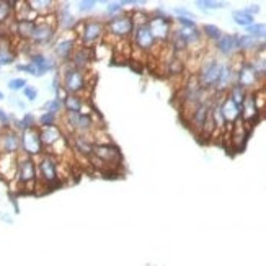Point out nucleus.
I'll return each instance as SVG.
<instances>
[{
  "label": "nucleus",
  "instance_id": "f3484780",
  "mask_svg": "<svg viewBox=\"0 0 266 266\" xmlns=\"http://www.w3.org/2000/svg\"><path fill=\"white\" fill-rule=\"evenodd\" d=\"M258 74L255 72L253 66L250 64V62H244L242 64V67L239 69V72H237V84L242 85L244 89H251L256 82H258Z\"/></svg>",
  "mask_w": 266,
  "mask_h": 266
},
{
  "label": "nucleus",
  "instance_id": "7ed1b4c3",
  "mask_svg": "<svg viewBox=\"0 0 266 266\" xmlns=\"http://www.w3.org/2000/svg\"><path fill=\"white\" fill-rule=\"evenodd\" d=\"M18 185L25 191H35L38 185V165L36 158L26 154H18V170L17 178Z\"/></svg>",
  "mask_w": 266,
  "mask_h": 266
},
{
  "label": "nucleus",
  "instance_id": "58836bf2",
  "mask_svg": "<svg viewBox=\"0 0 266 266\" xmlns=\"http://www.w3.org/2000/svg\"><path fill=\"white\" fill-rule=\"evenodd\" d=\"M106 13L113 18V17H119L123 13V2H110L108 7H106Z\"/></svg>",
  "mask_w": 266,
  "mask_h": 266
},
{
  "label": "nucleus",
  "instance_id": "6ab92c4d",
  "mask_svg": "<svg viewBox=\"0 0 266 266\" xmlns=\"http://www.w3.org/2000/svg\"><path fill=\"white\" fill-rule=\"evenodd\" d=\"M18 155H0V177L13 180L17 178Z\"/></svg>",
  "mask_w": 266,
  "mask_h": 266
},
{
  "label": "nucleus",
  "instance_id": "8fccbe9b",
  "mask_svg": "<svg viewBox=\"0 0 266 266\" xmlns=\"http://www.w3.org/2000/svg\"><path fill=\"white\" fill-rule=\"evenodd\" d=\"M3 98H5V95H3L2 91H0V100H3Z\"/></svg>",
  "mask_w": 266,
  "mask_h": 266
},
{
  "label": "nucleus",
  "instance_id": "1a4fd4ad",
  "mask_svg": "<svg viewBox=\"0 0 266 266\" xmlns=\"http://www.w3.org/2000/svg\"><path fill=\"white\" fill-rule=\"evenodd\" d=\"M43 149H44V146H43V141H41L40 128L23 131L22 133V154H26V155H30L33 158H38L44 154Z\"/></svg>",
  "mask_w": 266,
  "mask_h": 266
},
{
  "label": "nucleus",
  "instance_id": "3c124183",
  "mask_svg": "<svg viewBox=\"0 0 266 266\" xmlns=\"http://www.w3.org/2000/svg\"><path fill=\"white\" fill-rule=\"evenodd\" d=\"M3 129H5V128H3V126L0 124V134H2V131H3Z\"/></svg>",
  "mask_w": 266,
  "mask_h": 266
},
{
  "label": "nucleus",
  "instance_id": "603ef678",
  "mask_svg": "<svg viewBox=\"0 0 266 266\" xmlns=\"http://www.w3.org/2000/svg\"><path fill=\"white\" fill-rule=\"evenodd\" d=\"M263 41H265V44H266V36H265V38H263Z\"/></svg>",
  "mask_w": 266,
  "mask_h": 266
},
{
  "label": "nucleus",
  "instance_id": "79ce46f5",
  "mask_svg": "<svg viewBox=\"0 0 266 266\" xmlns=\"http://www.w3.org/2000/svg\"><path fill=\"white\" fill-rule=\"evenodd\" d=\"M17 70L26 72V74L35 75V77H41V75H40V72H38V69L31 64V62H28V64H17Z\"/></svg>",
  "mask_w": 266,
  "mask_h": 266
},
{
  "label": "nucleus",
  "instance_id": "39448f33",
  "mask_svg": "<svg viewBox=\"0 0 266 266\" xmlns=\"http://www.w3.org/2000/svg\"><path fill=\"white\" fill-rule=\"evenodd\" d=\"M57 31V22L56 13L49 17H40L36 20V28L33 31V36L30 43L33 46H46L54 40Z\"/></svg>",
  "mask_w": 266,
  "mask_h": 266
},
{
  "label": "nucleus",
  "instance_id": "412c9836",
  "mask_svg": "<svg viewBox=\"0 0 266 266\" xmlns=\"http://www.w3.org/2000/svg\"><path fill=\"white\" fill-rule=\"evenodd\" d=\"M40 134H41V141L43 146L46 149H51L52 146H56L57 142L61 141L62 137V131L59 126H51V128H40Z\"/></svg>",
  "mask_w": 266,
  "mask_h": 266
},
{
  "label": "nucleus",
  "instance_id": "37998d69",
  "mask_svg": "<svg viewBox=\"0 0 266 266\" xmlns=\"http://www.w3.org/2000/svg\"><path fill=\"white\" fill-rule=\"evenodd\" d=\"M23 95H25V98L28 101H35L38 98V90L33 85H26L25 89H23Z\"/></svg>",
  "mask_w": 266,
  "mask_h": 266
},
{
  "label": "nucleus",
  "instance_id": "864d4df0",
  "mask_svg": "<svg viewBox=\"0 0 266 266\" xmlns=\"http://www.w3.org/2000/svg\"><path fill=\"white\" fill-rule=\"evenodd\" d=\"M0 54H2V49H0Z\"/></svg>",
  "mask_w": 266,
  "mask_h": 266
},
{
  "label": "nucleus",
  "instance_id": "2eb2a0df",
  "mask_svg": "<svg viewBox=\"0 0 266 266\" xmlns=\"http://www.w3.org/2000/svg\"><path fill=\"white\" fill-rule=\"evenodd\" d=\"M70 142H72V149H74V151L79 154V155L91 158V155H93V149H95V142L91 141L89 136H82V134H72V136H70Z\"/></svg>",
  "mask_w": 266,
  "mask_h": 266
},
{
  "label": "nucleus",
  "instance_id": "c756f323",
  "mask_svg": "<svg viewBox=\"0 0 266 266\" xmlns=\"http://www.w3.org/2000/svg\"><path fill=\"white\" fill-rule=\"evenodd\" d=\"M246 90L244 89L242 85H239V84H235L232 89L229 90V98L234 101V103H237L242 108V105H244V101H245V98H246Z\"/></svg>",
  "mask_w": 266,
  "mask_h": 266
},
{
  "label": "nucleus",
  "instance_id": "2f4dec72",
  "mask_svg": "<svg viewBox=\"0 0 266 266\" xmlns=\"http://www.w3.org/2000/svg\"><path fill=\"white\" fill-rule=\"evenodd\" d=\"M253 66L255 72L258 74V77H266V54H263V51L260 49V54L250 62Z\"/></svg>",
  "mask_w": 266,
  "mask_h": 266
},
{
  "label": "nucleus",
  "instance_id": "20e7f679",
  "mask_svg": "<svg viewBox=\"0 0 266 266\" xmlns=\"http://www.w3.org/2000/svg\"><path fill=\"white\" fill-rule=\"evenodd\" d=\"M62 69V89L67 91V95H80L87 89V77L85 70H79L72 67L70 62H64Z\"/></svg>",
  "mask_w": 266,
  "mask_h": 266
},
{
  "label": "nucleus",
  "instance_id": "423d86ee",
  "mask_svg": "<svg viewBox=\"0 0 266 266\" xmlns=\"http://www.w3.org/2000/svg\"><path fill=\"white\" fill-rule=\"evenodd\" d=\"M91 162H100L98 167L100 168H113L116 165H121L123 162V155H121V151L114 144H95L93 149V155L90 158Z\"/></svg>",
  "mask_w": 266,
  "mask_h": 266
},
{
  "label": "nucleus",
  "instance_id": "393cba45",
  "mask_svg": "<svg viewBox=\"0 0 266 266\" xmlns=\"http://www.w3.org/2000/svg\"><path fill=\"white\" fill-rule=\"evenodd\" d=\"M256 114H258V105H256V98L253 93H248L246 95V98L244 101V105H242V116H244V121L246 123H251Z\"/></svg>",
  "mask_w": 266,
  "mask_h": 266
},
{
  "label": "nucleus",
  "instance_id": "c85d7f7f",
  "mask_svg": "<svg viewBox=\"0 0 266 266\" xmlns=\"http://www.w3.org/2000/svg\"><path fill=\"white\" fill-rule=\"evenodd\" d=\"M261 43L256 38L250 36V35H244V36H237V47L240 51H251V49H260Z\"/></svg>",
  "mask_w": 266,
  "mask_h": 266
},
{
  "label": "nucleus",
  "instance_id": "aec40b11",
  "mask_svg": "<svg viewBox=\"0 0 266 266\" xmlns=\"http://www.w3.org/2000/svg\"><path fill=\"white\" fill-rule=\"evenodd\" d=\"M30 62L33 66L36 67L38 72H40V75H44L46 72H51V70H54L57 64H56V61L54 59H51V57H47L44 56L43 52H33V54L30 56Z\"/></svg>",
  "mask_w": 266,
  "mask_h": 266
},
{
  "label": "nucleus",
  "instance_id": "7c9ffc66",
  "mask_svg": "<svg viewBox=\"0 0 266 266\" xmlns=\"http://www.w3.org/2000/svg\"><path fill=\"white\" fill-rule=\"evenodd\" d=\"M232 18H234V22L237 23V25H240V26H245V28H248L253 25V17L248 15L245 10H235V12H232Z\"/></svg>",
  "mask_w": 266,
  "mask_h": 266
},
{
  "label": "nucleus",
  "instance_id": "f257e3e1",
  "mask_svg": "<svg viewBox=\"0 0 266 266\" xmlns=\"http://www.w3.org/2000/svg\"><path fill=\"white\" fill-rule=\"evenodd\" d=\"M74 33L79 38L80 46L85 47H93L98 46L101 38L106 35V23L96 18H89V20H82L77 23Z\"/></svg>",
  "mask_w": 266,
  "mask_h": 266
},
{
  "label": "nucleus",
  "instance_id": "ddd939ff",
  "mask_svg": "<svg viewBox=\"0 0 266 266\" xmlns=\"http://www.w3.org/2000/svg\"><path fill=\"white\" fill-rule=\"evenodd\" d=\"M211 110L212 106L209 101H204V103L198 105L195 110H193V113L190 116V123H191V128L196 131L198 134H202V129H204V126L207 124V121L211 118Z\"/></svg>",
  "mask_w": 266,
  "mask_h": 266
},
{
  "label": "nucleus",
  "instance_id": "5fc2aeb1",
  "mask_svg": "<svg viewBox=\"0 0 266 266\" xmlns=\"http://www.w3.org/2000/svg\"><path fill=\"white\" fill-rule=\"evenodd\" d=\"M0 67H2V66H0Z\"/></svg>",
  "mask_w": 266,
  "mask_h": 266
},
{
  "label": "nucleus",
  "instance_id": "a211bd4d",
  "mask_svg": "<svg viewBox=\"0 0 266 266\" xmlns=\"http://www.w3.org/2000/svg\"><path fill=\"white\" fill-rule=\"evenodd\" d=\"M56 22H57V28H61L62 31L75 30L77 23H79L77 22V18L70 13L67 5H62L56 10Z\"/></svg>",
  "mask_w": 266,
  "mask_h": 266
},
{
  "label": "nucleus",
  "instance_id": "0eeeda50",
  "mask_svg": "<svg viewBox=\"0 0 266 266\" xmlns=\"http://www.w3.org/2000/svg\"><path fill=\"white\" fill-rule=\"evenodd\" d=\"M222 70H224V62L214 59H207L206 62H202L201 66V70L198 74V80H200L201 87L204 90H209V89H216L217 87V82H219L221 75H222Z\"/></svg>",
  "mask_w": 266,
  "mask_h": 266
},
{
  "label": "nucleus",
  "instance_id": "f704fd0d",
  "mask_svg": "<svg viewBox=\"0 0 266 266\" xmlns=\"http://www.w3.org/2000/svg\"><path fill=\"white\" fill-rule=\"evenodd\" d=\"M62 108H64V101H61L57 98H52L43 105V110H46L47 113H52V114H59Z\"/></svg>",
  "mask_w": 266,
  "mask_h": 266
},
{
  "label": "nucleus",
  "instance_id": "72a5a7b5",
  "mask_svg": "<svg viewBox=\"0 0 266 266\" xmlns=\"http://www.w3.org/2000/svg\"><path fill=\"white\" fill-rule=\"evenodd\" d=\"M246 35H250V36H253L256 38V40H263V38L266 36V25L265 23H253L251 26L246 28Z\"/></svg>",
  "mask_w": 266,
  "mask_h": 266
},
{
  "label": "nucleus",
  "instance_id": "49530a36",
  "mask_svg": "<svg viewBox=\"0 0 266 266\" xmlns=\"http://www.w3.org/2000/svg\"><path fill=\"white\" fill-rule=\"evenodd\" d=\"M173 12H175L178 17H183V18H191V20H195V15H193V13H191L190 10H186V8H183V7H177Z\"/></svg>",
  "mask_w": 266,
  "mask_h": 266
},
{
  "label": "nucleus",
  "instance_id": "a19ab883",
  "mask_svg": "<svg viewBox=\"0 0 266 266\" xmlns=\"http://www.w3.org/2000/svg\"><path fill=\"white\" fill-rule=\"evenodd\" d=\"M28 84H26V79H22V77H18V79H12L8 82V89L12 91H18V90H23Z\"/></svg>",
  "mask_w": 266,
  "mask_h": 266
},
{
  "label": "nucleus",
  "instance_id": "6e6552de",
  "mask_svg": "<svg viewBox=\"0 0 266 266\" xmlns=\"http://www.w3.org/2000/svg\"><path fill=\"white\" fill-rule=\"evenodd\" d=\"M134 28H136V25H134V20L131 15L113 17L106 22V35L124 41V40H128V38L133 36Z\"/></svg>",
  "mask_w": 266,
  "mask_h": 266
},
{
  "label": "nucleus",
  "instance_id": "473e14b6",
  "mask_svg": "<svg viewBox=\"0 0 266 266\" xmlns=\"http://www.w3.org/2000/svg\"><path fill=\"white\" fill-rule=\"evenodd\" d=\"M13 8L10 7V2L8 0H0V25H3L5 22H8L10 18L15 20V17H13Z\"/></svg>",
  "mask_w": 266,
  "mask_h": 266
},
{
  "label": "nucleus",
  "instance_id": "bb28decb",
  "mask_svg": "<svg viewBox=\"0 0 266 266\" xmlns=\"http://www.w3.org/2000/svg\"><path fill=\"white\" fill-rule=\"evenodd\" d=\"M36 28V22H30V20H15V33L22 40H31L33 31Z\"/></svg>",
  "mask_w": 266,
  "mask_h": 266
},
{
  "label": "nucleus",
  "instance_id": "ea45409f",
  "mask_svg": "<svg viewBox=\"0 0 266 266\" xmlns=\"http://www.w3.org/2000/svg\"><path fill=\"white\" fill-rule=\"evenodd\" d=\"M198 7H201L202 10L204 8H224L225 2H212V0H198L196 2Z\"/></svg>",
  "mask_w": 266,
  "mask_h": 266
},
{
  "label": "nucleus",
  "instance_id": "9d476101",
  "mask_svg": "<svg viewBox=\"0 0 266 266\" xmlns=\"http://www.w3.org/2000/svg\"><path fill=\"white\" fill-rule=\"evenodd\" d=\"M22 154V134L12 128H5L0 134V155Z\"/></svg>",
  "mask_w": 266,
  "mask_h": 266
},
{
  "label": "nucleus",
  "instance_id": "c9c22d12",
  "mask_svg": "<svg viewBox=\"0 0 266 266\" xmlns=\"http://www.w3.org/2000/svg\"><path fill=\"white\" fill-rule=\"evenodd\" d=\"M56 121H57V114H52V113H47L44 111L40 119H38V128H51V126H56Z\"/></svg>",
  "mask_w": 266,
  "mask_h": 266
},
{
  "label": "nucleus",
  "instance_id": "4c0bfd02",
  "mask_svg": "<svg viewBox=\"0 0 266 266\" xmlns=\"http://www.w3.org/2000/svg\"><path fill=\"white\" fill-rule=\"evenodd\" d=\"M183 69H185V66H183V61L180 57H172L170 64H168V72H170L172 75H177V74H181Z\"/></svg>",
  "mask_w": 266,
  "mask_h": 266
},
{
  "label": "nucleus",
  "instance_id": "4be33fe9",
  "mask_svg": "<svg viewBox=\"0 0 266 266\" xmlns=\"http://www.w3.org/2000/svg\"><path fill=\"white\" fill-rule=\"evenodd\" d=\"M28 5L33 8V12L36 13L38 17H49L54 15L57 10V3L52 2V0H30Z\"/></svg>",
  "mask_w": 266,
  "mask_h": 266
},
{
  "label": "nucleus",
  "instance_id": "a18cd8bd",
  "mask_svg": "<svg viewBox=\"0 0 266 266\" xmlns=\"http://www.w3.org/2000/svg\"><path fill=\"white\" fill-rule=\"evenodd\" d=\"M177 20H178V23L181 25V28H196V22H195V20H191V18L178 17Z\"/></svg>",
  "mask_w": 266,
  "mask_h": 266
},
{
  "label": "nucleus",
  "instance_id": "f8f14e48",
  "mask_svg": "<svg viewBox=\"0 0 266 266\" xmlns=\"http://www.w3.org/2000/svg\"><path fill=\"white\" fill-rule=\"evenodd\" d=\"M77 43H79V38L75 33L70 36H61L54 44V54L57 59L61 62H69L74 51L77 49Z\"/></svg>",
  "mask_w": 266,
  "mask_h": 266
},
{
  "label": "nucleus",
  "instance_id": "a878e982",
  "mask_svg": "<svg viewBox=\"0 0 266 266\" xmlns=\"http://www.w3.org/2000/svg\"><path fill=\"white\" fill-rule=\"evenodd\" d=\"M175 35L186 43V46H193L196 43H200L202 33L198 30V28H180V30L175 31Z\"/></svg>",
  "mask_w": 266,
  "mask_h": 266
},
{
  "label": "nucleus",
  "instance_id": "b1692460",
  "mask_svg": "<svg viewBox=\"0 0 266 266\" xmlns=\"http://www.w3.org/2000/svg\"><path fill=\"white\" fill-rule=\"evenodd\" d=\"M216 47L222 56H232L237 49H239V47H237V36L222 35L221 40L216 43Z\"/></svg>",
  "mask_w": 266,
  "mask_h": 266
},
{
  "label": "nucleus",
  "instance_id": "cd10ccee",
  "mask_svg": "<svg viewBox=\"0 0 266 266\" xmlns=\"http://www.w3.org/2000/svg\"><path fill=\"white\" fill-rule=\"evenodd\" d=\"M85 101L82 100L80 95H67L64 100L66 113H84Z\"/></svg>",
  "mask_w": 266,
  "mask_h": 266
},
{
  "label": "nucleus",
  "instance_id": "c03bdc74",
  "mask_svg": "<svg viewBox=\"0 0 266 266\" xmlns=\"http://www.w3.org/2000/svg\"><path fill=\"white\" fill-rule=\"evenodd\" d=\"M95 5H96L95 0H82V2L79 3V10L80 12H90V10H93Z\"/></svg>",
  "mask_w": 266,
  "mask_h": 266
},
{
  "label": "nucleus",
  "instance_id": "de8ad7c7",
  "mask_svg": "<svg viewBox=\"0 0 266 266\" xmlns=\"http://www.w3.org/2000/svg\"><path fill=\"white\" fill-rule=\"evenodd\" d=\"M0 124H2L3 128H10V116H8L2 108H0Z\"/></svg>",
  "mask_w": 266,
  "mask_h": 266
},
{
  "label": "nucleus",
  "instance_id": "f03ea898",
  "mask_svg": "<svg viewBox=\"0 0 266 266\" xmlns=\"http://www.w3.org/2000/svg\"><path fill=\"white\" fill-rule=\"evenodd\" d=\"M36 165H38V185H46V186L59 185V160H57L56 155L44 152L43 155L36 158Z\"/></svg>",
  "mask_w": 266,
  "mask_h": 266
},
{
  "label": "nucleus",
  "instance_id": "4468645a",
  "mask_svg": "<svg viewBox=\"0 0 266 266\" xmlns=\"http://www.w3.org/2000/svg\"><path fill=\"white\" fill-rule=\"evenodd\" d=\"M149 28H151L152 35L155 36L157 41L168 40L172 36V20H165V18H157L151 15Z\"/></svg>",
  "mask_w": 266,
  "mask_h": 266
},
{
  "label": "nucleus",
  "instance_id": "e433bc0d",
  "mask_svg": "<svg viewBox=\"0 0 266 266\" xmlns=\"http://www.w3.org/2000/svg\"><path fill=\"white\" fill-rule=\"evenodd\" d=\"M202 33H204V36H207L209 40L216 41V43L222 38V31L216 25H204L202 26Z\"/></svg>",
  "mask_w": 266,
  "mask_h": 266
},
{
  "label": "nucleus",
  "instance_id": "5701e85b",
  "mask_svg": "<svg viewBox=\"0 0 266 266\" xmlns=\"http://www.w3.org/2000/svg\"><path fill=\"white\" fill-rule=\"evenodd\" d=\"M221 108H222V113H224L227 124L235 123V121L242 116V108L237 103H234L229 96H225V100L221 101Z\"/></svg>",
  "mask_w": 266,
  "mask_h": 266
},
{
  "label": "nucleus",
  "instance_id": "9b49d317",
  "mask_svg": "<svg viewBox=\"0 0 266 266\" xmlns=\"http://www.w3.org/2000/svg\"><path fill=\"white\" fill-rule=\"evenodd\" d=\"M131 38H133L134 46L139 47V49L144 51V52L152 51L157 44V40H155V36L152 35L149 25H137L136 28H134V33Z\"/></svg>",
  "mask_w": 266,
  "mask_h": 266
},
{
  "label": "nucleus",
  "instance_id": "dca6fc26",
  "mask_svg": "<svg viewBox=\"0 0 266 266\" xmlns=\"http://www.w3.org/2000/svg\"><path fill=\"white\" fill-rule=\"evenodd\" d=\"M93 57H95L93 56V49H90V47H85V46H77V49L74 51V54H72L69 62L72 64V67H75V69L85 70Z\"/></svg>",
  "mask_w": 266,
  "mask_h": 266
},
{
  "label": "nucleus",
  "instance_id": "09e8293b",
  "mask_svg": "<svg viewBox=\"0 0 266 266\" xmlns=\"http://www.w3.org/2000/svg\"><path fill=\"white\" fill-rule=\"evenodd\" d=\"M244 10H245L246 13H248V15L255 17V15H258V13L261 12V8H260L258 3H253V5H248L246 8H244Z\"/></svg>",
  "mask_w": 266,
  "mask_h": 266
}]
</instances>
